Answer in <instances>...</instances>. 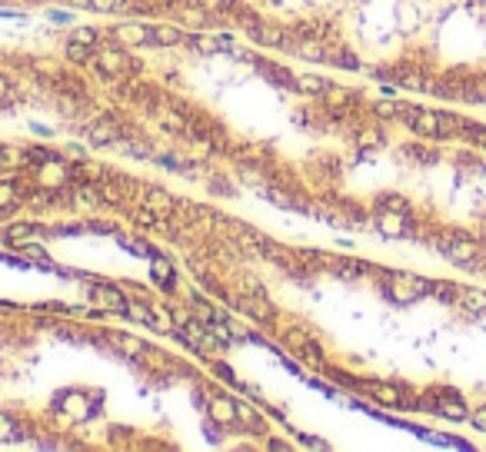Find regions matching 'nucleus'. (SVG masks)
<instances>
[{
  "label": "nucleus",
  "mask_w": 486,
  "mask_h": 452,
  "mask_svg": "<svg viewBox=\"0 0 486 452\" xmlns=\"http://www.w3.org/2000/svg\"><path fill=\"white\" fill-rule=\"evenodd\" d=\"M383 293L393 303H400V306H409V303H416V300H423V296H430V279L409 277V273H390Z\"/></svg>",
  "instance_id": "f257e3e1"
},
{
  "label": "nucleus",
  "mask_w": 486,
  "mask_h": 452,
  "mask_svg": "<svg viewBox=\"0 0 486 452\" xmlns=\"http://www.w3.org/2000/svg\"><path fill=\"white\" fill-rule=\"evenodd\" d=\"M367 392L386 409H416V399L407 396V390L397 383H367Z\"/></svg>",
  "instance_id": "f03ea898"
},
{
  "label": "nucleus",
  "mask_w": 486,
  "mask_h": 452,
  "mask_svg": "<svg viewBox=\"0 0 486 452\" xmlns=\"http://www.w3.org/2000/svg\"><path fill=\"white\" fill-rule=\"evenodd\" d=\"M97 57H100V70L107 77H130L140 70V63L130 60L124 51H117V47H97Z\"/></svg>",
  "instance_id": "7ed1b4c3"
},
{
  "label": "nucleus",
  "mask_w": 486,
  "mask_h": 452,
  "mask_svg": "<svg viewBox=\"0 0 486 452\" xmlns=\"http://www.w3.org/2000/svg\"><path fill=\"white\" fill-rule=\"evenodd\" d=\"M403 120H407L420 137H433V140H443V126H440V113L436 110H420V107H407L403 103Z\"/></svg>",
  "instance_id": "20e7f679"
},
{
  "label": "nucleus",
  "mask_w": 486,
  "mask_h": 452,
  "mask_svg": "<svg viewBox=\"0 0 486 452\" xmlns=\"http://www.w3.org/2000/svg\"><path fill=\"white\" fill-rule=\"evenodd\" d=\"M436 416L463 423V419H470V409H466V402L457 390H436Z\"/></svg>",
  "instance_id": "39448f33"
},
{
  "label": "nucleus",
  "mask_w": 486,
  "mask_h": 452,
  "mask_svg": "<svg viewBox=\"0 0 486 452\" xmlns=\"http://www.w3.org/2000/svg\"><path fill=\"white\" fill-rule=\"evenodd\" d=\"M97 402V399H93ZM93 402L87 399V392H77V390H67L57 396V409L67 413L70 419H90L93 416Z\"/></svg>",
  "instance_id": "423d86ee"
},
{
  "label": "nucleus",
  "mask_w": 486,
  "mask_h": 452,
  "mask_svg": "<svg viewBox=\"0 0 486 452\" xmlns=\"http://www.w3.org/2000/svg\"><path fill=\"white\" fill-rule=\"evenodd\" d=\"M90 300L97 303L100 310H107V313H127V296L120 293L117 286H110V283H100V286H93V293H90Z\"/></svg>",
  "instance_id": "0eeeda50"
},
{
  "label": "nucleus",
  "mask_w": 486,
  "mask_h": 452,
  "mask_svg": "<svg viewBox=\"0 0 486 452\" xmlns=\"http://www.w3.org/2000/svg\"><path fill=\"white\" fill-rule=\"evenodd\" d=\"M210 419L217 423V426H223V429H230V426H237V399H230V396H223V392H214L210 396Z\"/></svg>",
  "instance_id": "6e6552de"
},
{
  "label": "nucleus",
  "mask_w": 486,
  "mask_h": 452,
  "mask_svg": "<svg viewBox=\"0 0 486 452\" xmlns=\"http://www.w3.org/2000/svg\"><path fill=\"white\" fill-rule=\"evenodd\" d=\"M237 303H240L250 316L263 319V323H273V303L267 300V293H263V289H256V293H243Z\"/></svg>",
  "instance_id": "1a4fd4ad"
},
{
  "label": "nucleus",
  "mask_w": 486,
  "mask_h": 452,
  "mask_svg": "<svg viewBox=\"0 0 486 452\" xmlns=\"http://www.w3.org/2000/svg\"><path fill=\"white\" fill-rule=\"evenodd\" d=\"M376 230H380L383 237H407V233H409L407 213H393V210H380V213H376Z\"/></svg>",
  "instance_id": "9d476101"
},
{
  "label": "nucleus",
  "mask_w": 486,
  "mask_h": 452,
  "mask_svg": "<svg viewBox=\"0 0 486 452\" xmlns=\"http://www.w3.org/2000/svg\"><path fill=\"white\" fill-rule=\"evenodd\" d=\"M143 193H147V197H143V206H147V210H154V213L160 216V220H166V216L177 210V203H173V197H170L166 190L143 187Z\"/></svg>",
  "instance_id": "9b49d317"
},
{
  "label": "nucleus",
  "mask_w": 486,
  "mask_h": 452,
  "mask_svg": "<svg viewBox=\"0 0 486 452\" xmlns=\"http://www.w3.org/2000/svg\"><path fill=\"white\" fill-rule=\"evenodd\" d=\"M114 37H117V44L143 47V44H150V27H143V24H117L114 27Z\"/></svg>",
  "instance_id": "f8f14e48"
},
{
  "label": "nucleus",
  "mask_w": 486,
  "mask_h": 452,
  "mask_svg": "<svg viewBox=\"0 0 486 452\" xmlns=\"http://www.w3.org/2000/svg\"><path fill=\"white\" fill-rule=\"evenodd\" d=\"M237 426L247 432H256V436H267V419L256 409H250L247 402H237Z\"/></svg>",
  "instance_id": "ddd939ff"
},
{
  "label": "nucleus",
  "mask_w": 486,
  "mask_h": 452,
  "mask_svg": "<svg viewBox=\"0 0 486 452\" xmlns=\"http://www.w3.org/2000/svg\"><path fill=\"white\" fill-rule=\"evenodd\" d=\"M183 40H187V34H183L180 27H173V24L150 27V44H154V47H177V44H183Z\"/></svg>",
  "instance_id": "4468645a"
},
{
  "label": "nucleus",
  "mask_w": 486,
  "mask_h": 452,
  "mask_svg": "<svg viewBox=\"0 0 486 452\" xmlns=\"http://www.w3.org/2000/svg\"><path fill=\"white\" fill-rule=\"evenodd\" d=\"M110 346L114 350H120L124 356H147L150 352V346L143 343V339H137V336H130V333H110Z\"/></svg>",
  "instance_id": "2eb2a0df"
},
{
  "label": "nucleus",
  "mask_w": 486,
  "mask_h": 452,
  "mask_svg": "<svg viewBox=\"0 0 486 452\" xmlns=\"http://www.w3.org/2000/svg\"><path fill=\"white\" fill-rule=\"evenodd\" d=\"M150 273H154V283H157V286L166 289V293L177 286V279H173V266L166 263L164 256H154V263H150Z\"/></svg>",
  "instance_id": "dca6fc26"
},
{
  "label": "nucleus",
  "mask_w": 486,
  "mask_h": 452,
  "mask_svg": "<svg viewBox=\"0 0 486 452\" xmlns=\"http://www.w3.org/2000/svg\"><path fill=\"white\" fill-rule=\"evenodd\" d=\"M330 90V84L317 74H300L296 77V93H310V97H323Z\"/></svg>",
  "instance_id": "f3484780"
},
{
  "label": "nucleus",
  "mask_w": 486,
  "mask_h": 452,
  "mask_svg": "<svg viewBox=\"0 0 486 452\" xmlns=\"http://www.w3.org/2000/svg\"><path fill=\"white\" fill-rule=\"evenodd\" d=\"M457 300L463 303V310H466V313H486V293L483 289H460V293H457Z\"/></svg>",
  "instance_id": "a211bd4d"
},
{
  "label": "nucleus",
  "mask_w": 486,
  "mask_h": 452,
  "mask_svg": "<svg viewBox=\"0 0 486 452\" xmlns=\"http://www.w3.org/2000/svg\"><path fill=\"white\" fill-rule=\"evenodd\" d=\"M0 166H4V170H17V166H27V150L13 147V143H0Z\"/></svg>",
  "instance_id": "6ab92c4d"
},
{
  "label": "nucleus",
  "mask_w": 486,
  "mask_h": 452,
  "mask_svg": "<svg viewBox=\"0 0 486 452\" xmlns=\"http://www.w3.org/2000/svg\"><path fill=\"white\" fill-rule=\"evenodd\" d=\"M90 140H93V143H120V130H117L114 124L100 120V124L90 126Z\"/></svg>",
  "instance_id": "aec40b11"
},
{
  "label": "nucleus",
  "mask_w": 486,
  "mask_h": 452,
  "mask_svg": "<svg viewBox=\"0 0 486 452\" xmlns=\"http://www.w3.org/2000/svg\"><path fill=\"white\" fill-rule=\"evenodd\" d=\"M93 57H97V47H87V44H77V40L67 44V60L70 63H90Z\"/></svg>",
  "instance_id": "412c9836"
},
{
  "label": "nucleus",
  "mask_w": 486,
  "mask_h": 452,
  "mask_svg": "<svg viewBox=\"0 0 486 452\" xmlns=\"http://www.w3.org/2000/svg\"><path fill=\"white\" fill-rule=\"evenodd\" d=\"M17 203H20V197H17V183H13V180H0V213L13 210Z\"/></svg>",
  "instance_id": "4be33fe9"
},
{
  "label": "nucleus",
  "mask_w": 486,
  "mask_h": 452,
  "mask_svg": "<svg viewBox=\"0 0 486 452\" xmlns=\"http://www.w3.org/2000/svg\"><path fill=\"white\" fill-rule=\"evenodd\" d=\"M376 210H393V213H407L409 216V203L397 193H383L380 200H376Z\"/></svg>",
  "instance_id": "5701e85b"
},
{
  "label": "nucleus",
  "mask_w": 486,
  "mask_h": 452,
  "mask_svg": "<svg viewBox=\"0 0 486 452\" xmlns=\"http://www.w3.org/2000/svg\"><path fill=\"white\" fill-rule=\"evenodd\" d=\"M87 7L97 13H117L127 7V0H87Z\"/></svg>",
  "instance_id": "b1692460"
},
{
  "label": "nucleus",
  "mask_w": 486,
  "mask_h": 452,
  "mask_svg": "<svg viewBox=\"0 0 486 452\" xmlns=\"http://www.w3.org/2000/svg\"><path fill=\"white\" fill-rule=\"evenodd\" d=\"M373 113H376V117H383V120H390V117L403 113V103H397V100H380V103H373Z\"/></svg>",
  "instance_id": "393cba45"
},
{
  "label": "nucleus",
  "mask_w": 486,
  "mask_h": 452,
  "mask_svg": "<svg viewBox=\"0 0 486 452\" xmlns=\"http://www.w3.org/2000/svg\"><path fill=\"white\" fill-rule=\"evenodd\" d=\"M40 170H44V173H40V176H44V183H53V187H57V183L67 176L60 164H40Z\"/></svg>",
  "instance_id": "a878e982"
},
{
  "label": "nucleus",
  "mask_w": 486,
  "mask_h": 452,
  "mask_svg": "<svg viewBox=\"0 0 486 452\" xmlns=\"http://www.w3.org/2000/svg\"><path fill=\"white\" fill-rule=\"evenodd\" d=\"M17 436H20V432L13 426V419L7 413H0V442H13Z\"/></svg>",
  "instance_id": "bb28decb"
},
{
  "label": "nucleus",
  "mask_w": 486,
  "mask_h": 452,
  "mask_svg": "<svg viewBox=\"0 0 486 452\" xmlns=\"http://www.w3.org/2000/svg\"><path fill=\"white\" fill-rule=\"evenodd\" d=\"M70 40H77V44H87V47H97V30L93 27H77Z\"/></svg>",
  "instance_id": "cd10ccee"
},
{
  "label": "nucleus",
  "mask_w": 486,
  "mask_h": 452,
  "mask_svg": "<svg viewBox=\"0 0 486 452\" xmlns=\"http://www.w3.org/2000/svg\"><path fill=\"white\" fill-rule=\"evenodd\" d=\"M20 253H24V256H30V260H37V263H47L44 246H37V243H24V246H20Z\"/></svg>",
  "instance_id": "c85d7f7f"
},
{
  "label": "nucleus",
  "mask_w": 486,
  "mask_h": 452,
  "mask_svg": "<svg viewBox=\"0 0 486 452\" xmlns=\"http://www.w3.org/2000/svg\"><path fill=\"white\" fill-rule=\"evenodd\" d=\"M34 233V223H24V226H11L7 230V239H27Z\"/></svg>",
  "instance_id": "c756f323"
},
{
  "label": "nucleus",
  "mask_w": 486,
  "mask_h": 452,
  "mask_svg": "<svg viewBox=\"0 0 486 452\" xmlns=\"http://www.w3.org/2000/svg\"><path fill=\"white\" fill-rule=\"evenodd\" d=\"M470 423H473L480 432H486V406H480V409H473V413H470Z\"/></svg>",
  "instance_id": "7c9ffc66"
},
{
  "label": "nucleus",
  "mask_w": 486,
  "mask_h": 452,
  "mask_svg": "<svg viewBox=\"0 0 486 452\" xmlns=\"http://www.w3.org/2000/svg\"><path fill=\"white\" fill-rule=\"evenodd\" d=\"M360 143H363V147H376V143H380V133H376V130H367V133H360Z\"/></svg>",
  "instance_id": "2f4dec72"
},
{
  "label": "nucleus",
  "mask_w": 486,
  "mask_h": 452,
  "mask_svg": "<svg viewBox=\"0 0 486 452\" xmlns=\"http://www.w3.org/2000/svg\"><path fill=\"white\" fill-rule=\"evenodd\" d=\"M11 84H7V77H0V103H4V100H11Z\"/></svg>",
  "instance_id": "473e14b6"
},
{
  "label": "nucleus",
  "mask_w": 486,
  "mask_h": 452,
  "mask_svg": "<svg viewBox=\"0 0 486 452\" xmlns=\"http://www.w3.org/2000/svg\"><path fill=\"white\" fill-rule=\"evenodd\" d=\"M267 449L283 452V449H290V446H287V442H280V439H267Z\"/></svg>",
  "instance_id": "72a5a7b5"
}]
</instances>
